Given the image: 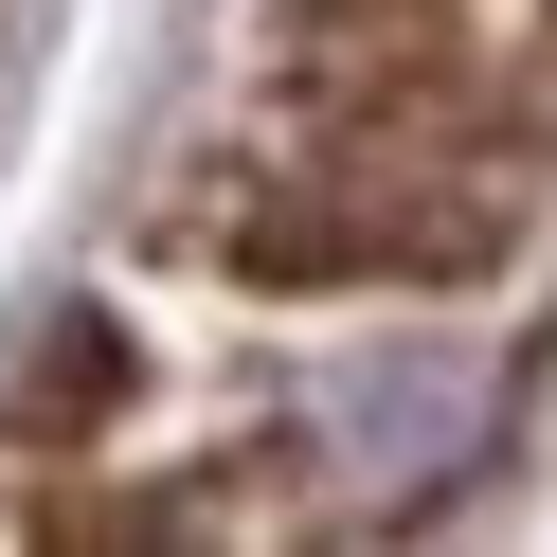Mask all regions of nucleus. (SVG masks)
Segmentation results:
<instances>
[{
  "label": "nucleus",
  "instance_id": "f257e3e1",
  "mask_svg": "<svg viewBox=\"0 0 557 557\" xmlns=\"http://www.w3.org/2000/svg\"><path fill=\"white\" fill-rule=\"evenodd\" d=\"M485 396H504L485 360H449V342H413V360H360V377H324V432L360 449V485H432V468H468Z\"/></svg>",
  "mask_w": 557,
  "mask_h": 557
}]
</instances>
